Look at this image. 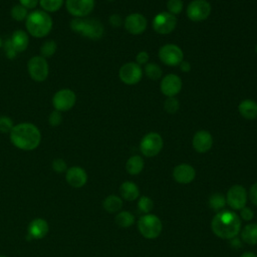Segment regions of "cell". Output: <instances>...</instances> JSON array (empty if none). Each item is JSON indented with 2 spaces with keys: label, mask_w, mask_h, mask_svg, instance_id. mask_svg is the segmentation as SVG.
Instances as JSON below:
<instances>
[{
  "label": "cell",
  "mask_w": 257,
  "mask_h": 257,
  "mask_svg": "<svg viewBox=\"0 0 257 257\" xmlns=\"http://www.w3.org/2000/svg\"><path fill=\"white\" fill-rule=\"evenodd\" d=\"M12 145L22 151H33L41 143V132L38 126L29 121L16 123L9 134Z\"/></svg>",
  "instance_id": "1"
},
{
  "label": "cell",
  "mask_w": 257,
  "mask_h": 257,
  "mask_svg": "<svg viewBox=\"0 0 257 257\" xmlns=\"http://www.w3.org/2000/svg\"><path fill=\"white\" fill-rule=\"evenodd\" d=\"M211 230L219 238L231 240L241 231V220L238 215L229 210L219 211L211 221Z\"/></svg>",
  "instance_id": "2"
},
{
  "label": "cell",
  "mask_w": 257,
  "mask_h": 257,
  "mask_svg": "<svg viewBox=\"0 0 257 257\" xmlns=\"http://www.w3.org/2000/svg\"><path fill=\"white\" fill-rule=\"evenodd\" d=\"M25 28L29 36L34 38L46 37L52 30L53 20L49 13L41 10L34 9L28 13L26 18Z\"/></svg>",
  "instance_id": "3"
},
{
  "label": "cell",
  "mask_w": 257,
  "mask_h": 257,
  "mask_svg": "<svg viewBox=\"0 0 257 257\" xmlns=\"http://www.w3.org/2000/svg\"><path fill=\"white\" fill-rule=\"evenodd\" d=\"M70 29L91 40H97L104 33L103 25L100 21L93 18H73L69 22Z\"/></svg>",
  "instance_id": "4"
},
{
  "label": "cell",
  "mask_w": 257,
  "mask_h": 257,
  "mask_svg": "<svg viewBox=\"0 0 257 257\" xmlns=\"http://www.w3.org/2000/svg\"><path fill=\"white\" fill-rule=\"evenodd\" d=\"M138 230L147 239H155L160 236L163 230L161 219L154 214H144L138 220Z\"/></svg>",
  "instance_id": "5"
},
{
  "label": "cell",
  "mask_w": 257,
  "mask_h": 257,
  "mask_svg": "<svg viewBox=\"0 0 257 257\" xmlns=\"http://www.w3.org/2000/svg\"><path fill=\"white\" fill-rule=\"evenodd\" d=\"M27 71L31 79L36 82H42L49 75V63L41 55H34L27 61Z\"/></svg>",
  "instance_id": "6"
},
{
  "label": "cell",
  "mask_w": 257,
  "mask_h": 257,
  "mask_svg": "<svg viewBox=\"0 0 257 257\" xmlns=\"http://www.w3.org/2000/svg\"><path fill=\"white\" fill-rule=\"evenodd\" d=\"M164 147V141L161 135L158 133H149L143 137L140 143L141 153L148 158H153L157 156Z\"/></svg>",
  "instance_id": "7"
},
{
  "label": "cell",
  "mask_w": 257,
  "mask_h": 257,
  "mask_svg": "<svg viewBox=\"0 0 257 257\" xmlns=\"http://www.w3.org/2000/svg\"><path fill=\"white\" fill-rule=\"evenodd\" d=\"M76 102V94L70 88H61L57 90L51 99L53 109L61 112L70 110Z\"/></svg>",
  "instance_id": "8"
},
{
  "label": "cell",
  "mask_w": 257,
  "mask_h": 257,
  "mask_svg": "<svg viewBox=\"0 0 257 257\" xmlns=\"http://www.w3.org/2000/svg\"><path fill=\"white\" fill-rule=\"evenodd\" d=\"M159 58L163 63L169 66H177L184 59L183 50L176 44L168 43L159 50Z\"/></svg>",
  "instance_id": "9"
},
{
  "label": "cell",
  "mask_w": 257,
  "mask_h": 257,
  "mask_svg": "<svg viewBox=\"0 0 257 257\" xmlns=\"http://www.w3.org/2000/svg\"><path fill=\"white\" fill-rule=\"evenodd\" d=\"M211 4L207 0H193L187 7V16L193 22L206 20L211 13Z\"/></svg>",
  "instance_id": "10"
},
{
  "label": "cell",
  "mask_w": 257,
  "mask_h": 257,
  "mask_svg": "<svg viewBox=\"0 0 257 257\" xmlns=\"http://www.w3.org/2000/svg\"><path fill=\"white\" fill-rule=\"evenodd\" d=\"M94 0H65L64 5L66 11L74 18H84L88 16L93 8Z\"/></svg>",
  "instance_id": "11"
},
{
  "label": "cell",
  "mask_w": 257,
  "mask_h": 257,
  "mask_svg": "<svg viewBox=\"0 0 257 257\" xmlns=\"http://www.w3.org/2000/svg\"><path fill=\"white\" fill-rule=\"evenodd\" d=\"M154 30L162 35L173 32L177 26V17L169 12H160L153 19Z\"/></svg>",
  "instance_id": "12"
},
{
  "label": "cell",
  "mask_w": 257,
  "mask_h": 257,
  "mask_svg": "<svg viewBox=\"0 0 257 257\" xmlns=\"http://www.w3.org/2000/svg\"><path fill=\"white\" fill-rule=\"evenodd\" d=\"M119 79L127 85H134L141 81L143 77V69L137 62H126L119 68Z\"/></svg>",
  "instance_id": "13"
},
{
  "label": "cell",
  "mask_w": 257,
  "mask_h": 257,
  "mask_svg": "<svg viewBox=\"0 0 257 257\" xmlns=\"http://www.w3.org/2000/svg\"><path fill=\"white\" fill-rule=\"evenodd\" d=\"M226 203L232 210H241L247 203L246 189L241 185H233L227 192Z\"/></svg>",
  "instance_id": "14"
},
{
  "label": "cell",
  "mask_w": 257,
  "mask_h": 257,
  "mask_svg": "<svg viewBox=\"0 0 257 257\" xmlns=\"http://www.w3.org/2000/svg\"><path fill=\"white\" fill-rule=\"evenodd\" d=\"M123 25L128 33L133 35H140L147 29L148 21L143 14L132 13L125 17Z\"/></svg>",
  "instance_id": "15"
},
{
  "label": "cell",
  "mask_w": 257,
  "mask_h": 257,
  "mask_svg": "<svg viewBox=\"0 0 257 257\" xmlns=\"http://www.w3.org/2000/svg\"><path fill=\"white\" fill-rule=\"evenodd\" d=\"M182 85H183L182 79L177 74L170 73L165 75L162 78L160 88L164 95L168 97H172V96H176L181 91Z\"/></svg>",
  "instance_id": "16"
},
{
  "label": "cell",
  "mask_w": 257,
  "mask_h": 257,
  "mask_svg": "<svg viewBox=\"0 0 257 257\" xmlns=\"http://www.w3.org/2000/svg\"><path fill=\"white\" fill-rule=\"evenodd\" d=\"M192 145L196 152L200 154L207 153L211 150L213 146V137L208 131H198L193 137Z\"/></svg>",
  "instance_id": "17"
},
{
  "label": "cell",
  "mask_w": 257,
  "mask_h": 257,
  "mask_svg": "<svg viewBox=\"0 0 257 257\" xmlns=\"http://www.w3.org/2000/svg\"><path fill=\"white\" fill-rule=\"evenodd\" d=\"M65 179L68 185L73 188H81L87 182V174L84 169L78 166L68 168L65 172Z\"/></svg>",
  "instance_id": "18"
},
{
  "label": "cell",
  "mask_w": 257,
  "mask_h": 257,
  "mask_svg": "<svg viewBox=\"0 0 257 257\" xmlns=\"http://www.w3.org/2000/svg\"><path fill=\"white\" fill-rule=\"evenodd\" d=\"M196 177L195 169L189 164H180L176 166L173 170L174 180L182 185H187L191 183Z\"/></svg>",
  "instance_id": "19"
},
{
  "label": "cell",
  "mask_w": 257,
  "mask_h": 257,
  "mask_svg": "<svg viewBox=\"0 0 257 257\" xmlns=\"http://www.w3.org/2000/svg\"><path fill=\"white\" fill-rule=\"evenodd\" d=\"M48 223L41 218H36L29 223L28 234L33 239H42L48 233Z\"/></svg>",
  "instance_id": "20"
},
{
  "label": "cell",
  "mask_w": 257,
  "mask_h": 257,
  "mask_svg": "<svg viewBox=\"0 0 257 257\" xmlns=\"http://www.w3.org/2000/svg\"><path fill=\"white\" fill-rule=\"evenodd\" d=\"M9 39L17 53L25 51L29 45V34L22 29L13 31Z\"/></svg>",
  "instance_id": "21"
},
{
  "label": "cell",
  "mask_w": 257,
  "mask_h": 257,
  "mask_svg": "<svg viewBox=\"0 0 257 257\" xmlns=\"http://www.w3.org/2000/svg\"><path fill=\"white\" fill-rule=\"evenodd\" d=\"M119 193L121 199L125 201H135L140 197V189L136 183L131 181L123 182L119 187Z\"/></svg>",
  "instance_id": "22"
},
{
  "label": "cell",
  "mask_w": 257,
  "mask_h": 257,
  "mask_svg": "<svg viewBox=\"0 0 257 257\" xmlns=\"http://www.w3.org/2000/svg\"><path fill=\"white\" fill-rule=\"evenodd\" d=\"M239 113L246 119L257 118V102L253 99H244L238 105Z\"/></svg>",
  "instance_id": "23"
},
{
  "label": "cell",
  "mask_w": 257,
  "mask_h": 257,
  "mask_svg": "<svg viewBox=\"0 0 257 257\" xmlns=\"http://www.w3.org/2000/svg\"><path fill=\"white\" fill-rule=\"evenodd\" d=\"M243 242L249 245L257 244V223L247 224L240 232Z\"/></svg>",
  "instance_id": "24"
},
{
  "label": "cell",
  "mask_w": 257,
  "mask_h": 257,
  "mask_svg": "<svg viewBox=\"0 0 257 257\" xmlns=\"http://www.w3.org/2000/svg\"><path fill=\"white\" fill-rule=\"evenodd\" d=\"M144 166H145V163L143 158L139 155H135L127 159L125 163V170L130 175L136 176L143 171Z\"/></svg>",
  "instance_id": "25"
},
{
  "label": "cell",
  "mask_w": 257,
  "mask_h": 257,
  "mask_svg": "<svg viewBox=\"0 0 257 257\" xmlns=\"http://www.w3.org/2000/svg\"><path fill=\"white\" fill-rule=\"evenodd\" d=\"M122 204L121 198L116 195H109L103 200L102 207L108 213H115L122 208Z\"/></svg>",
  "instance_id": "26"
},
{
  "label": "cell",
  "mask_w": 257,
  "mask_h": 257,
  "mask_svg": "<svg viewBox=\"0 0 257 257\" xmlns=\"http://www.w3.org/2000/svg\"><path fill=\"white\" fill-rule=\"evenodd\" d=\"M114 221L116 225H118L121 228H128L131 227L135 222L134 215L128 211H120L116 214Z\"/></svg>",
  "instance_id": "27"
},
{
  "label": "cell",
  "mask_w": 257,
  "mask_h": 257,
  "mask_svg": "<svg viewBox=\"0 0 257 257\" xmlns=\"http://www.w3.org/2000/svg\"><path fill=\"white\" fill-rule=\"evenodd\" d=\"M65 0H39L41 10L47 13H54L58 11L63 5Z\"/></svg>",
  "instance_id": "28"
},
{
  "label": "cell",
  "mask_w": 257,
  "mask_h": 257,
  "mask_svg": "<svg viewBox=\"0 0 257 257\" xmlns=\"http://www.w3.org/2000/svg\"><path fill=\"white\" fill-rule=\"evenodd\" d=\"M57 50V43L55 40L53 39H48L46 41H44L42 43V45L40 46V49H39V52L42 57L44 58H49L51 56H53L55 54Z\"/></svg>",
  "instance_id": "29"
},
{
  "label": "cell",
  "mask_w": 257,
  "mask_h": 257,
  "mask_svg": "<svg viewBox=\"0 0 257 257\" xmlns=\"http://www.w3.org/2000/svg\"><path fill=\"white\" fill-rule=\"evenodd\" d=\"M28 13H29V10L26 9L24 6H22L19 3L13 5L10 10V15H11L12 19L17 22L25 21L28 16Z\"/></svg>",
  "instance_id": "30"
},
{
  "label": "cell",
  "mask_w": 257,
  "mask_h": 257,
  "mask_svg": "<svg viewBox=\"0 0 257 257\" xmlns=\"http://www.w3.org/2000/svg\"><path fill=\"white\" fill-rule=\"evenodd\" d=\"M226 197H224L220 193H215L210 196L209 198V206L211 209L219 212L224 209L226 205Z\"/></svg>",
  "instance_id": "31"
},
{
  "label": "cell",
  "mask_w": 257,
  "mask_h": 257,
  "mask_svg": "<svg viewBox=\"0 0 257 257\" xmlns=\"http://www.w3.org/2000/svg\"><path fill=\"white\" fill-rule=\"evenodd\" d=\"M145 73L150 79L157 80V79L161 78L163 71H162V68L158 64L149 62L145 66Z\"/></svg>",
  "instance_id": "32"
},
{
  "label": "cell",
  "mask_w": 257,
  "mask_h": 257,
  "mask_svg": "<svg viewBox=\"0 0 257 257\" xmlns=\"http://www.w3.org/2000/svg\"><path fill=\"white\" fill-rule=\"evenodd\" d=\"M154 208V202L153 200L148 197V196H142L139 197L138 201V209L144 213V214H149Z\"/></svg>",
  "instance_id": "33"
},
{
  "label": "cell",
  "mask_w": 257,
  "mask_h": 257,
  "mask_svg": "<svg viewBox=\"0 0 257 257\" xmlns=\"http://www.w3.org/2000/svg\"><path fill=\"white\" fill-rule=\"evenodd\" d=\"M14 125L15 124L10 116L0 115V133L1 134H10Z\"/></svg>",
  "instance_id": "34"
},
{
  "label": "cell",
  "mask_w": 257,
  "mask_h": 257,
  "mask_svg": "<svg viewBox=\"0 0 257 257\" xmlns=\"http://www.w3.org/2000/svg\"><path fill=\"white\" fill-rule=\"evenodd\" d=\"M180 107V103H179V100L175 97V96H172V97H168L165 102H164V109L168 112V113H175L178 111Z\"/></svg>",
  "instance_id": "35"
},
{
  "label": "cell",
  "mask_w": 257,
  "mask_h": 257,
  "mask_svg": "<svg viewBox=\"0 0 257 257\" xmlns=\"http://www.w3.org/2000/svg\"><path fill=\"white\" fill-rule=\"evenodd\" d=\"M183 6H184V3H183L182 0H169L167 2L168 12L175 15V16L182 12Z\"/></svg>",
  "instance_id": "36"
},
{
  "label": "cell",
  "mask_w": 257,
  "mask_h": 257,
  "mask_svg": "<svg viewBox=\"0 0 257 257\" xmlns=\"http://www.w3.org/2000/svg\"><path fill=\"white\" fill-rule=\"evenodd\" d=\"M63 120V116H62V112L61 111H58L56 109H53L49 115H48V123L53 126V127H56L58 125L61 124Z\"/></svg>",
  "instance_id": "37"
},
{
  "label": "cell",
  "mask_w": 257,
  "mask_h": 257,
  "mask_svg": "<svg viewBox=\"0 0 257 257\" xmlns=\"http://www.w3.org/2000/svg\"><path fill=\"white\" fill-rule=\"evenodd\" d=\"M3 49H4V53H5V56L8 58V59H14L17 55V52L16 50L14 49L10 39H6L4 42H3Z\"/></svg>",
  "instance_id": "38"
},
{
  "label": "cell",
  "mask_w": 257,
  "mask_h": 257,
  "mask_svg": "<svg viewBox=\"0 0 257 257\" xmlns=\"http://www.w3.org/2000/svg\"><path fill=\"white\" fill-rule=\"evenodd\" d=\"M51 167H52V170L58 174L60 173H63V172H66L67 171V165H66V162L63 160V159H54L52 161V164H51Z\"/></svg>",
  "instance_id": "39"
},
{
  "label": "cell",
  "mask_w": 257,
  "mask_h": 257,
  "mask_svg": "<svg viewBox=\"0 0 257 257\" xmlns=\"http://www.w3.org/2000/svg\"><path fill=\"white\" fill-rule=\"evenodd\" d=\"M240 216L244 221H250L254 217V212L251 210V208L245 206L240 210Z\"/></svg>",
  "instance_id": "40"
},
{
  "label": "cell",
  "mask_w": 257,
  "mask_h": 257,
  "mask_svg": "<svg viewBox=\"0 0 257 257\" xmlns=\"http://www.w3.org/2000/svg\"><path fill=\"white\" fill-rule=\"evenodd\" d=\"M19 4L28 10H34L36 6L39 5V0H19Z\"/></svg>",
  "instance_id": "41"
},
{
  "label": "cell",
  "mask_w": 257,
  "mask_h": 257,
  "mask_svg": "<svg viewBox=\"0 0 257 257\" xmlns=\"http://www.w3.org/2000/svg\"><path fill=\"white\" fill-rule=\"evenodd\" d=\"M149 54L147 51H140L137 56H136V60H137V63L139 65H142V64H147L148 61H149Z\"/></svg>",
  "instance_id": "42"
},
{
  "label": "cell",
  "mask_w": 257,
  "mask_h": 257,
  "mask_svg": "<svg viewBox=\"0 0 257 257\" xmlns=\"http://www.w3.org/2000/svg\"><path fill=\"white\" fill-rule=\"evenodd\" d=\"M108 22L112 27H119L122 24V18L118 14H112L109 16Z\"/></svg>",
  "instance_id": "43"
},
{
  "label": "cell",
  "mask_w": 257,
  "mask_h": 257,
  "mask_svg": "<svg viewBox=\"0 0 257 257\" xmlns=\"http://www.w3.org/2000/svg\"><path fill=\"white\" fill-rule=\"evenodd\" d=\"M249 199L251 203L255 206H257V182L254 183L249 190Z\"/></svg>",
  "instance_id": "44"
},
{
  "label": "cell",
  "mask_w": 257,
  "mask_h": 257,
  "mask_svg": "<svg viewBox=\"0 0 257 257\" xmlns=\"http://www.w3.org/2000/svg\"><path fill=\"white\" fill-rule=\"evenodd\" d=\"M179 65H180V68L183 72H188V71L191 70V64L188 61L183 60Z\"/></svg>",
  "instance_id": "45"
},
{
  "label": "cell",
  "mask_w": 257,
  "mask_h": 257,
  "mask_svg": "<svg viewBox=\"0 0 257 257\" xmlns=\"http://www.w3.org/2000/svg\"><path fill=\"white\" fill-rule=\"evenodd\" d=\"M240 257H257V254H255L253 252H250V251H247V252H244Z\"/></svg>",
  "instance_id": "46"
},
{
  "label": "cell",
  "mask_w": 257,
  "mask_h": 257,
  "mask_svg": "<svg viewBox=\"0 0 257 257\" xmlns=\"http://www.w3.org/2000/svg\"><path fill=\"white\" fill-rule=\"evenodd\" d=\"M3 42H4V41H3V39H2V37H1V36H0V48H1V47H2V46H3Z\"/></svg>",
  "instance_id": "47"
},
{
  "label": "cell",
  "mask_w": 257,
  "mask_h": 257,
  "mask_svg": "<svg viewBox=\"0 0 257 257\" xmlns=\"http://www.w3.org/2000/svg\"><path fill=\"white\" fill-rule=\"evenodd\" d=\"M255 51H256V53H257V44H256V46H255Z\"/></svg>",
  "instance_id": "48"
},
{
  "label": "cell",
  "mask_w": 257,
  "mask_h": 257,
  "mask_svg": "<svg viewBox=\"0 0 257 257\" xmlns=\"http://www.w3.org/2000/svg\"><path fill=\"white\" fill-rule=\"evenodd\" d=\"M0 257H7V256H5V255H0Z\"/></svg>",
  "instance_id": "49"
}]
</instances>
